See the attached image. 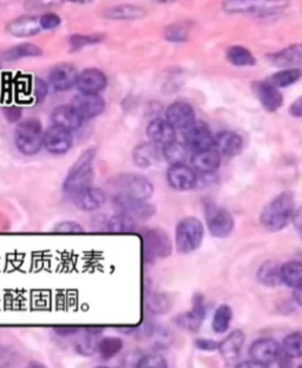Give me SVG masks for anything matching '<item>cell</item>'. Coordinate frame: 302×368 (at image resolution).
<instances>
[{"mask_svg":"<svg viewBox=\"0 0 302 368\" xmlns=\"http://www.w3.org/2000/svg\"><path fill=\"white\" fill-rule=\"evenodd\" d=\"M249 355L252 357V360L268 366L279 359L281 346L271 337H261L253 342L249 348Z\"/></svg>","mask_w":302,"mask_h":368,"instance_id":"obj_13","label":"cell"},{"mask_svg":"<svg viewBox=\"0 0 302 368\" xmlns=\"http://www.w3.org/2000/svg\"><path fill=\"white\" fill-rule=\"evenodd\" d=\"M246 342V334L242 330H232L221 342H218L217 351L227 362H234L240 357L241 351Z\"/></svg>","mask_w":302,"mask_h":368,"instance_id":"obj_24","label":"cell"},{"mask_svg":"<svg viewBox=\"0 0 302 368\" xmlns=\"http://www.w3.org/2000/svg\"><path fill=\"white\" fill-rule=\"evenodd\" d=\"M232 319V311L228 305H221L217 307L216 311L214 313L213 321H212L214 332L217 334L225 333L230 326Z\"/></svg>","mask_w":302,"mask_h":368,"instance_id":"obj_38","label":"cell"},{"mask_svg":"<svg viewBox=\"0 0 302 368\" xmlns=\"http://www.w3.org/2000/svg\"><path fill=\"white\" fill-rule=\"evenodd\" d=\"M47 92H49V86L47 82L37 78L35 81V98L37 103H42L47 98Z\"/></svg>","mask_w":302,"mask_h":368,"instance_id":"obj_47","label":"cell"},{"mask_svg":"<svg viewBox=\"0 0 302 368\" xmlns=\"http://www.w3.org/2000/svg\"><path fill=\"white\" fill-rule=\"evenodd\" d=\"M97 337L98 335H93L86 332V335H83L76 344L77 352L86 357H90L97 352L98 342H100Z\"/></svg>","mask_w":302,"mask_h":368,"instance_id":"obj_41","label":"cell"},{"mask_svg":"<svg viewBox=\"0 0 302 368\" xmlns=\"http://www.w3.org/2000/svg\"><path fill=\"white\" fill-rule=\"evenodd\" d=\"M149 302H150V311L157 313V314L166 313L168 311V307H169L167 298L163 296H152L151 300H149Z\"/></svg>","mask_w":302,"mask_h":368,"instance_id":"obj_46","label":"cell"},{"mask_svg":"<svg viewBox=\"0 0 302 368\" xmlns=\"http://www.w3.org/2000/svg\"><path fill=\"white\" fill-rule=\"evenodd\" d=\"M136 368H168L167 361L159 354H148L141 358Z\"/></svg>","mask_w":302,"mask_h":368,"instance_id":"obj_43","label":"cell"},{"mask_svg":"<svg viewBox=\"0 0 302 368\" xmlns=\"http://www.w3.org/2000/svg\"><path fill=\"white\" fill-rule=\"evenodd\" d=\"M163 36L168 42H186L188 37H189V27L186 23H173L164 29Z\"/></svg>","mask_w":302,"mask_h":368,"instance_id":"obj_40","label":"cell"},{"mask_svg":"<svg viewBox=\"0 0 302 368\" xmlns=\"http://www.w3.org/2000/svg\"><path fill=\"white\" fill-rule=\"evenodd\" d=\"M113 197L148 202L154 195V184L140 174H122L110 182Z\"/></svg>","mask_w":302,"mask_h":368,"instance_id":"obj_3","label":"cell"},{"mask_svg":"<svg viewBox=\"0 0 302 368\" xmlns=\"http://www.w3.org/2000/svg\"><path fill=\"white\" fill-rule=\"evenodd\" d=\"M205 306L202 296H196L194 298L193 308L190 311L184 312L182 314L176 316V325L181 327L182 330L188 332H198L201 327L202 322L205 321Z\"/></svg>","mask_w":302,"mask_h":368,"instance_id":"obj_19","label":"cell"},{"mask_svg":"<svg viewBox=\"0 0 302 368\" xmlns=\"http://www.w3.org/2000/svg\"><path fill=\"white\" fill-rule=\"evenodd\" d=\"M96 158V149L90 148L83 151L81 156L71 167L63 183V192L66 195H76L84 189L93 187V160Z\"/></svg>","mask_w":302,"mask_h":368,"instance_id":"obj_2","label":"cell"},{"mask_svg":"<svg viewBox=\"0 0 302 368\" xmlns=\"http://www.w3.org/2000/svg\"><path fill=\"white\" fill-rule=\"evenodd\" d=\"M95 368H109V367H106V366H98V367H95Z\"/></svg>","mask_w":302,"mask_h":368,"instance_id":"obj_56","label":"cell"},{"mask_svg":"<svg viewBox=\"0 0 302 368\" xmlns=\"http://www.w3.org/2000/svg\"><path fill=\"white\" fill-rule=\"evenodd\" d=\"M72 134L63 128L52 125L44 131L43 146L52 155H64L72 148Z\"/></svg>","mask_w":302,"mask_h":368,"instance_id":"obj_12","label":"cell"},{"mask_svg":"<svg viewBox=\"0 0 302 368\" xmlns=\"http://www.w3.org/2000/svg\"><path fill=\"white\" fill-rule=\"evenodd\" d=\"M54 231L61 233V234H79V233H83L84 229L79 223L74 222V221H63L56 224Z\"/></svg>","mask_w":302,"mask_h":368,"instance_id":"obj_45","label":"cell"},{"mask_svg":"<svg viewBox=\"0 0 302 368\" xmlns=\"http://www.w3.org/2000/svg\"><path fill=\"white\" fill-rule=\"evenodd\" d=\"M51 119L54 122V125L63 128L70 132L78 130L83 124V121L77 112H74V107L65 104L54 107V112L51 114Z\"/></svg>","mask_w":302,"mask_h":368,"instance_id":"obj_26","label":"cell"},{"mask_svg":"<svg viewBox=\"0 0 302 368\" xmlns=\"http://www.w3.org/2000/svg\"><path fill=\"white\" fill-rule=\"evenodd\" d=\"M168 184L177 192H188L198 184V174L189 165H170L167 171Z\"/></svg>","mask_w":302,"mask_h":368,"instance_id":"obj_11","label":"cell"},{"mask_svg":"<svg viewBox=\"0 0 302 368\" xmlns=\"http://www.w3.org/2000/svg\"><path fill=\"white\" fill-rule=\"evenodd\" d=\"M257 280L267 287H278L283 284L280 277V266L273 261L264 262L257 270Z\"/></svg>","mask_w":302,"mask_h":368,"instance_id":"obj_34","label":"cell"},{"mask_svg":"<svg viewBox=\"0 0 302 368\" xmlns=\"http://www.w3.org/2000/svg\"><path fill=\"white\" fill-rule=\"evenodd\" d=\"M205 238V226L194 216L184 217L177 223L175 230V242L178 253L191 254L201 247Z\"/></svg>","mask_w":302,"mask_h":368,"instance_id":"obj_4","label":"cell"},{"mask_svg":"<svg viewBox=\"0 0 302 368\" xmlns=\"http://www.w3.org/2000/svg\"><path fill=\"white\" fill-rule=\"evenodd\" d=\"M301 76V69H283L274 73L267 82L276 89H286L300 81Z\"/></svg>","mask_w":302,"mask_h":368,"instance_id":"obj_35","label":"cell"},{"mask_svg":"<svg viewBox=\"0 0 302 368\" xmlns=\"http://www.w3.org/2000/svg\"><path fill=\"white\" fill-rule=\"evenodd\" d=\"M205 221L210 235L216 238H228L235 228L232 214L225 208L217 204H208L205 206Z\"/></svg>","mask_w":302,"mask_h":368,"instance_id":"obj_6","label":"cell"},{"mask_svg":"<svg viewBox=\"0 0 302 368\" xmlns=\"http://www.w3.org/2000/svg\"><path fill=\"white\" fill-rule=\"evenodd\" d=\"M106 230L113 234L135 233L137 230V222L128 215L118 213L109 220L108 223H106Z\"/></svg>","mask_w":302,"mask_h":368,"instance_id":"obj_33","label":"cell"},{"mask_svg":"<svg viewBox=\"0 0 302 368\" xmlns=\"http://www.w3.org/2000/svg\"><path fill=\"white\" fill-rule=\"evenodd\" d=\"M113 204L117 209H120V213L128 215L132 219L135 220L136 222L149 220L156 213V208L148 202L113 197Z\"/></svg>","mask_w":302,"mask_h":368,"instance_id":"obj_20","label":"cell"},{"mask_svg":"<svg viewBox=\"0 0 302 368\" xmlns=\"http://www.w3.org/2000/svg\"><path fill=\"white\" fill-rule=\"evenodd\" d=\"M244 146V138L234 131H221L214 136V149L220 153V156L235 158L242 153Z\"/></svg>","mask_w":302,"mask_h":368,"instance_id":"obj_18","label":"cell"},{"mask_svg":"<svg viewBox=\"0 0 302 368\" xmlns=\"http://www.w3.org/2000/svg\"><path fill=\"white\" fill-rule=\"evenodd\" d=\"M6 31L11 36L25 38V37H33V36L38 35L42 29L39 25L38 17L22 15L16 20H11L6 25Z\"/></svg>","mask_w":302,"mask_h":368,"instance_id":"obj_25","label":"cell"},{"mask_svg":"<svg viewBox=\"0 0 302 368\" xmlns=\"http://www.w3.org/2000/svg\"><path fill=\"white\" fill-rule=\"evenodd\" d=\"M143 253L145 262L168 257L171 254V241L167 233L159 228L144 230Z\"/></svg>","mask_w":302,"mask_h":368,"instance_id":"obj_7","label":"cell"},{"mask_svg":"<svg viewBox=\"0 0 302 368\" xmlns=\"http://www.w3.org/2000/svg\"><path fill=\"white\" fill-rule=\"evenodd\" d=\"M188 153L189 149L183 143H178L177 141L162 148L163 158L169 162L170 165L186 164Z\"/></svg>","mask_w":302,"mask_h":368,"instance_id":"obj_36","label":"cell"},{"mask_svg":"<svg viewBox=\"0 0 302 368\" xmlns=\"http://www.w3.org/2000/svg\"><path fill=\"white\" fill-rule=\"evenodd\" d=\"M72 201L79 210L95 211L105 204L106 194L103 189L90 187L72 196Z\"/></svg>","mask_w":302,"mask_h":368,"instance_id":"obj_23","label":"cell"},{"mask_svg":"<svg viewBox=\"0 0 302 368\" xmlns=\"http://www.w3.org/2000/svg\"><path fill=\"white\" fill-rule=\"evenodd\" d=\"M147 11L137 5H116L104 12L105 18L111 20H136L143 18Z\"/></svg>","mask_w":302,"mask_h":368,"instance_id":"obj_29","label":"cell"},{"mask_svg":"<svg viewBox=\"0 0 302 368\" xmlns=\"http://www.w3.org/2000/svg\"><path fill=\"white\" fill-rule=\"evenodd\" d=\"M78 71L70 63H61L54 66L49 75V82L56 91H69L76 86Z\"/></svg>","mask_w":302,"mask_h":368,"instance_id":"obj_16","label":"cell"},{"mask_svg":"<svg viewBox=\"0 0 302 368\" xmlns=\"http://www.w3.org/2000/svg\"><path fill=\"white\" fill-rule=\"evenodd\" d=\"M294 211V194L281 192L262 209L260 214V224L269 233H278L291 222Z\"/></svg>","mask_w":302,"mask_h":368,"instance_id":"obj_1","label":"cell"},{"mask_svg":"<svg viewBox=\"0 0 302 368\" xmlns=\"http://www.w3.org/2000/svg\"><path fill=\"white\" fill-rule=\"evenodd\" d=\"M281 282L292 289L302 287V263L300 261H288L280 266Z\"/></svg>","mask_w":302,"mask_h":368,"instance_id":"obj_30","label":"cell"},{"mask_svg":"<svg viewBox=\"0 0 302 368\" xmlns=\"http://www.w3.org/2000/svg\"><path fill=\"white\" fill-rule=\"evenodd\" d=\"M184 146L194 153L214 148V135L208 124L195 121L184 130Z\"/></svg>","mask_w":302,"mask_h":368,"instance_id":"obj_9","label":"cell"},{"mask_svg":"<svg viewBox=\"0 0 302 368\" xmlns=\"http://www.w3.org/2000/svg\"><path fill=\"white\" fill-rule=\"evenodd\" d=\"M5 118L10 123H18L23 117V112L18 107H8L3 110Z\"/></svg>","mask_w":302,"mask_h":368,"instance_id":"obj_49","label":"cell"},{"mask_svg":"<svg viewBox=\"0 0 302 368\" xmlns=\"http://www.w3.org/2000/svg\"><path fill=\"white\" fill-rule=\"evenodd\" d=\"M281 351L285 355L291 359H299L302 357V334L300 330L288 334L283 339Z\"/></svg>","mask_w":302,"mask_h":368,"instance_id":"obj_39","label":"cell"},{"mask_svg":"<svg viewBox=\"0 0 302 368\" xmlns=\"http://www.w3.org/2000/svg\"><path fill=\"white\" fill-rule=\"evenodd\" d=\"M253 90L266 112H276L283 107V93L267 81L256 82L253 84Z\"/></svg>","mask_w":302,"mask_h":368,"instance_id":"obj_17","label":"cell"},{"mask_svg":"<svg viewBox=\"0 0 302 368\" xmlns=\"http://www.w3.org/2000/svg\"><path fill=\"white\" fill-rule=\"evenodd\" d=\"M191 164L198 173L209 175V174L215 173L217 169L220 168L221 156L214 148L202 150V151L193 153Z\"/></svg>","mask_w":302,"mask_h":368,"instance_id":"obj_27","label":"cell"},{"mask_svg":"<svg viewBox=\"0 0 302 368\" xmlns=\"http://www.w3.org/2000/svg\"><path fill=\"white\" fill-rule=\"evenodd\" d=\"M71 107L77 112L81 121H89L96 118L104 112L105 100L100 95H90V93H78L74 97Z\"/></svg>","mask_w":302,"mask_h":368,"instance_id":"obj_10","label":"cell"},{"mask_svg":"<svg viewBox=\"0 0 302 368\" xmlns=\"http://www.w3.org/2000/svg\"><path fill=\"white\" fill-rule=\"evenodd\" d=\"M292 221H293V224L296 227V229L300 231L301 229V210L300 209H295Z\"/></svg>","mask_w":302,"mask_h":368,"instance_id":"obj_53","label":"cell"},{"mask_svg":"<svg viewBox=\"0 0 302 368\" xmlns=\"http://www.w3.org/2000/svg\"><path fill=\"white\" fill-rule=\"evenodd\" d=\"M108 84V78L105 73L96 68L83 70L81 73H78L77 86L79 93H90V95H100V92L103 91Z\"/></svg>","mask_w":302,"mask_h":368,"instance_id":"obj_15","label":"cell"},{"mask_svg":"<svg viewBox=\"0 0 302 368\" xmlns=\"http://www.w3.org/2000/svg\"><path fill=\"white\" fill-rule=\"evenodd\" d=\"M289 114L293 117H296V118H301L302 117V98L299 97L296 100L291 104L289 107Z\"/></svg>","mask_w":302,"mask_h":368,"instance_id":"obj_51","label":"cell"},{"mask_svg":"<svg viewBox=\"0 0 302 368\" xmlns=\"http://www.w3.org/2000/svg\"><path fill=\"white\" fill-rule=\"evenodd\" d=\"M288 6L287 1H252V0H230L225 1L222 4V8L225 13H257V15H264V13H271L278 10L285 8Z\"/></svg>","mask_w":302,"mask_h":368,"instance_id":"obj_8","label":"cell"},{"mask_svg":"<svg viewBox=\"0 0 302 368\" xmlns=\"http://www.w3.org/2000/svg\"><path fill=\"white\" fill-rule=\"evenodd\" d=\"M268 61L273 66L281 68V69H300L302 61V46L301 44H293L287 46L283 50L274 52L268 56Z\"/></svg>","mask_w":302,"mask_h":368,"instance_id":"obj_22","label":"cell"},{"mask_svg":"<svg viewBox=\"0 0 302 368\" xmlns=\"http://www.w3.org/2000/svg\"><path fill=\"white\" fill-rule=\"evenodd\" d=\"M27 368H47L43 364H40L38 361H31Z\"/></svg>","mask_w":302,"mask_h":368,"instance_id":"obj_55","label":"cell"},{"mask_svg":"<svg viewBox=\"0 0 302 368\" xmlns=\"http://www.w3.org/2000/svg\"><path fill=\"white\" fill-rule=\"evenodd\" d=\"M166 121L175 130H186L196 121L195 110L186 102H174L166 110Z\"/></svg>","mask_w":302,"mask_h":368,"instance_id":"obj_14","label":"cell"},{"mask_svg":"<svg viewBox=\"0 0 302 368\" xmlns=\"http://www.w3.org/2000/svg\"><path fill=\"white\" fill-rule=\"evenodd\" d=\"M162 156V148L155 146L154 143H142L137 146L132 153V160L140 168H150L159 163Z\"/></svg>","mask_w":302,"mask_h":368,"instance_id":"obj_28","label":"cell"},{"mask_svg":"<svg viewBox=\"0 0 302 368\" xmlns=\"http://www.w3.org/2000/svg\"><path fill=\"white\" fill-rule=\"evenodd\" d=\"M101 35H74L69 38V45L72 51H79L86 46L93 45L103 40Z\"/></svg>","mask_w":302,"mask_h":368,"instance_id":"obj_42","label":"cell"},{"mask_svg":"<svg viewBox=\"0 0 302 368\" xmlns=\"http://www.w3.org/2000/svg\"><path fill=\"white\" fill-rule=\"evenodd\" d=\"M43 127L38 119L29 118L20 122L15 131L17 149L25 156H33L43 148Z\"/></svg>","mask_w":302,"mask_h":368,"instance_id":"obj_5","label":"cell"},{"mask_svg":"<svg viewBox=\"0 0 302 368\" xmlns=\"http://www.w3.org/2000/svg\"><path fill=\"white\" fill-rule=\"evenodd\" d=\"M147 135L150 142L159 148H164L176 141V130L163 118L151 121L147 128Z\"/></svg>","mask_w":302,"mask_h":368,"instance_id":"obj_21","label":"cell"},{"mask_svg":"<svg viewBox=\"0 0 302 368\" xmlns=\"http://www.w3.org/2000/svg\"><path fill=\"white\" fill-rule=\"evenodd\" d=\"M123 340L120 337H106L104 339H101L98 342L97 352L100 353L102 359L109 360L116 357L117 354L123 349Z\"/></svg>","mask_w":302,"mask_h":368,"instance_id":"obj_37","label":"cell"},{"mask_svg":"<svg viewBox=\"0 0 302 368\" xmlns=\"http://www.w3.org/2000/svg\"><path fill=\"white\" fill-rule=\"evenodd\" d=\"M227 61L234 66L246 68V66H254L256 64V58L252 54V51L247 49L246 46L232 45L225 52Z\"/></svg>","mask_w":302,"mask_h":368,"instance_id":"obj_31","label":"cell"},{"mask_svg":"<svg viewBox=\"0 0 302 368\" xmlns=\"http://www.w3.org/2000/svg\"><path fill=\"white\" fill-rule=\"evenodd\" d=\"M301 293H302V287L301 288H296V289H294V294H293V296H294V299L296 300V302H298L299 306L301 305Z\"/></svg>","mask_w":302,"mask_h":368,"instance_id":"obj_54","label":"cell"},{"mask_svg":"<svg viewBox=\"0 0 302 368\" xmlns=\"http://www.w3.org/2000/svg\"><path fill=\"white\" fill-rule=\"evenodd\" d=\"M43 51L39 46L32 43H22L16 46H12L8 51H5L1 58L6 61H15L27 57H38L42 56Z\"/></svg>","mask_w":302,"mask_h":368,"instance_id":"obj_32","label":"cell"},{"mask_svg":"<svg viewBox=\"0 0 302 368\" xmlns=\"http://www.w3.org/2000/svg\"><path fill=\"white\" fill-rule=\"evenodd\" d=\"M195 347L200 351H203V352H214L218 348V342H215L213 339L200 337L198 340H195Z\"/></svg>","mask_w":302,"mask_h":368,"instance_id":"obj_48","label":"cell"},{"mask_svg":"<svg viewBox=\"0 0 302 368\" xmlns=\"http://www.w3.org/2000/svg\"><path fill=\"white\" fill-rule=\"evenodd\" d=\"M61 23H62L61 17L54 12H47L39 17V25L42 30H54L56 27H58Z\"/></svg>","mask_w":302,"mask_h":368,"instance_id":"obj_44","label":"cell"},{"mask_svg":"<svg viewBox=\"0 0 302 368\" xmlns=\"http://www.w3.org/2000/svg\"><path fill=\"white\" fill-rule=\"evenodd\" d=\"M235 368H269L267 365L260 364L257 361L248 360L239 362Z\"/></svg>","mask_w":302,"mask_h":368,"instance_id":"obj_52","label":"cell"},{"mask_svg":"<svg viewBox=\"0 0 302 368\" xmlns=\"http://www.w3.org/2000/svg\"><path fill=\"white\" fill-rule=\"evenodd\" d=\"M54 333L59 335V337H72V335H76V334L79 333L81 328L76 326H58L54 327Z\"/></svg>","mask_w":302,"mask_h":368,"instance_id":"obj_50","label":"cell"}]
</instances>
